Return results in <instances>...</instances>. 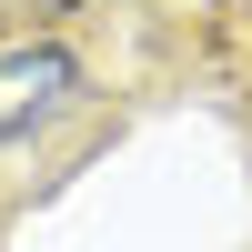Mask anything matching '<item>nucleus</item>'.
<instances>
[{
    "mask_svg": "<svg viewBox=\"0 0 252 252\" xmlns=\"http://www.w3.org/2000/svg\"><path fill=\"white\" fill-rule=\"evenodd\" d=\"M71 91H81V61L61 40H10L0 51V141H20L31 121H51Z\"/></svg>",
    "mask_w": 252,
    "mask_h": 252,
    "instance_id": "obj_1",
    "label": "nucleus"
}]
</instances>
